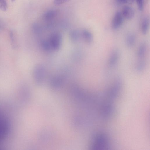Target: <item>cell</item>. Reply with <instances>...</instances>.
I'll use <instances>...</instances> for the list:
<instances>
[{
    "label": "cell",
    "mask_w": 150,
    "mask_h": 150,
    "mask_svg": "<svg viewBox=\"0 0 150 150\" xmlns=\"http://www.w3.org/2000/svg\"><path fill=\"white\" fill-rule=\"evenodd\" d=\"M45 75V67L42 64H38L34 67L33 75L35 80L38 83H41L44 80Z\"/></svg>",
    "instance_id": "6da1fadb"
},
{
    "label": "cell",
    "mask_w": 150,
    "mask_h": 150,
    "mask_svg": "<svg viewBox=\"0 0 150 150\" xmlns=\"http://www.w3.org/2000/svg\"><path fill=\"white\" fill-rule=\"evenodd\" d=\"M52 49L57 50L60 47L62 42V35L58 32H55L51 34L48 40Z\"/></svg>",
    "instance_id": "7a4b0ae2"
},
{
    "label": "cell",
    "mask_w": 150,
    "mask_h": 150,
    "mask_svg": "<svg viewBox=\"0 0 150 150\" xmlns=\"http://www.w3.org/2000/svg\"><path fill=\"white\" fill-rule=\"evenodd\" d=\"M120 56L119 50L115 49L111 52L108 61V67L110 68H113L117 64Z\"/></svg>",
    "instance_id": "3957f363"
},
{
    "label": "cell",
    "mask_w": 150,
    "mask_h": 150,
    "mask_svg": "<svg viewBox=\"0 0 150 150\" xmlns=\"http://www.w3.org/2000/svg\"><path fill=\"white\" fill-rule=\"evenodd\" d=\"M123 20V16L122 13L120 11L116 12L114 14L112 21V28L114 30L118 29L121 26Z\"/></svg>",
    "instance_id": "277c9868"
},
{
    "label": "cell",
    "mask_w": 150,
    "mask_h": 150,
    "mask_svg": "<svg viewBox=\"0 0 150 150\" xmlns=\"http://www.w3.org/2000/svg\"><path fill=\"white\" fill-rule=\"evenodd\" d=\"M147 50V45L146 42H141L138 46L137 52V56L138 59H145Z\"/></svg>",
    "instance_id": "5b68a950"
},
{
    "label": "cell",
    "mask_w": 150,
    "mask_h": 150,
    "mask_svg": "<svg viewBox=\"0 0 150 150\" xmlns=\"http://www.w3.org/2000/svg\"><path fill=\"white\" fill-rule=\"evenodd\" d=\"M137 36L134 33H128L125 38V44L128 48H132L135 44Z\"/></svg>",
    "instance_id": "8992f818"
},
{
    "label": "cell",
    "mask_w": 150,
    "mask_h": 150,
    "mask_svg": "<svg viewBox=\"0 0 150 150\" xmlns=\"http://www.w3.org/2000/svg\"><path fill=\"white\" fill-rule=\"evenodd\" d=\"M121 13L123 16L128 20L132 18L134 15V11L133 8L128 6L123 7Z\"/></svg>",
    "instance_id": "52a82bcc"
},
{
    "label": "cell",
    "mask_w": 150,
    "mask_h": 150,
    "mask_svg": "<svg viewBox=\"0 0 150 150\" xmlns=\"http://www.w3.org/2000/svg\"><path fill=\"white\" fill-rule=\"evenodd\" d=\"M149 18L146 16L142 19L140 25V29L142 33L144 35L148 33L149 28Z\"/></svg>",
    "instance_id": "ba28073f"
},
{
    "label": "cell",
    "mask_w": 150,
    "mask_h": 150,
    "mask_svg": "<svg viewBox=\"0 0 150 150\" xmlns=\"http://www.w3.org/2000/svg\"><path fill=\"white\" fill-rule=\"evenodd\" d=\"M81 36L85 42L88 44H91L93 42V35L91 32L88 30H83L81 33Z\"/></svg>",
    "instance_id": "9c48e42d"
},
{
    "label": "cell",
    "mask_w": 150,
    "mask_h": 150,
    "mask_svg": "<svg viewBox=\"0 0 150 150\" xmlns=\"http://www.w3.org/2000/svg\"><path fill=\"white\" fill-rule=\"evenodd\" d=\"M57 14V11L52 9L47 11L44 14L43 18L46 21H50L54 19Z\"/></svg>",
    "instance_id": "30bf717a"
},
{
    "label": "cell",
    "mask_w": 150,
    "mask_h": 150,
    "mask_svg": "<svg viewBox=\"0 0 150 150\" xmlns=\"http://www.w3.org/2000/svg\"><path fill=\"white\" fill-rule=\"evenodd\" d=\"M146 66V62L145 59L137 60L135 66L137 71L139 73L143 72L145 69Z\"/></svg>",
    "instance_id": "8fae6325"
},
{
    "label": "cell",
    "mask_w": 150,
    "mask_h": 150,
    "mask_svg": "<svg viewBox=\"0 0 150 150\" xmlns=\"http://www.w3.org/2000/svg\"><path fill=\"white\" fill-rule=\"evenodd\" d=\"M69 35L71 40L75 42L79 40L81 35V33L78 30L74 29L70 31Z\"/></svg>",
    "instance_id": "7c38bea8"
},
{
    "label": "cell",
    "mask_w": 150,
    "mask_h": 150,
    "mask_svg": "<svg viewBox=\"0 0 150 150\" xmlns=\"http://www.w3.org/2000/svg\"><path fill=\"white\" fill-rule=\"evenodd\" d=\"M33 32L35 35H39L42 33V28L41 25L37 23H33L32 26Z\"/></svg>",
    "instance_id": "4fadbf2b"
},
{
    "label": "cell",
    "mask_w": 150,
    "mask_h": 150,
    "mask_svg": "<svg viewBox=\"0 0 150 150\" xmlns=\"http://www.w3.org/2000/svg\"><path fill=\"white\" fill-rule=\"evenodd\" d=\"M40 44L42 48L45 51L49 52L52 49L49 40H42Z\"/></svg>",
    "instance_id": "5bb4252c"
},
{
    "label": "cell",
    "mask_w": 150,
    "mask_h": 150,
    "mask_svg": "<svg viewBox=\"0 0 150 150\" xmlns=\"http://www.w3.org/2000/svg\"><path fill=\"white\" fill-rule=\"evenodd\" d=\"M7 3L6 0H0V10L5 11L7 9Z\"/></svg>",
    "instance_id": "9a60e30c"
},
{
    "label": "cell",
    "mask_w": 150,
    "mask_h": 150,
    "mask_svg": "<svg viewBox=\"0 0 150 150\" xmlns=\"http://www.w3.org/2000/svg\"><path fill=\"white\" fill-rule=\"evenodd\" d=\"M138 9L142 11L143 10L144 8V0H135Z\"/></svg>",
    "instance_id": "2e32d148"
},
{
    "label": "cell",
    "mask_w": 150,
    "mask_h": 150,
    "mask_svg": "<svg viewBox=\"0 0 150 150\" xmlns=\"http://www.w3.org/2000/svg\"><path fill=\"white\" fill-rule=\"evenodd\" d=\"M10 35L12 45L14 47H15L16 46V38H15V35L12 31L10 32Z\"/></svg>",
    "instance_id": "e0dca14e"
},
{
    "label": "cell",
    "mask_w": 150,
    "mask_h": 150,
    "mask_svg": "<svg viewBox=\"0 0 150 150\" xmlns=\"http://www.w3.org/2000/svg\"><path fill=\"white\" fill-rule=\"evenodd\" d=\"M116 1L120 4H132L134 1V0H116Z\"/></svg>",
    "instance_id": "ac0fdd59"
},
{
    "label": "cell",
    "mask_w": 150,
    "mask_h": 150,
    "mask_svg": "<svg viewBox=\"0 0 150 150\" xmlns=\"http://www.w3.org/2000/svg\"><path fill=\"white\" fill-rule=\"evenodd\" d=\"M70 0H54V4L57 5H61L67 2Z\"/></svg>",
    "instance_id": "d6986e66"
},
{
    "label": "cell",
    "mask_w": 150,
    "mask_h": 150,
    "mask_svg": "<svg viewBox=\"0 0 150 150\" xmlns=\"http://www.w3.org/2000/svg\"><path fill=\"white\" fill-rule=\"evenodd\" d=\"M2 22L0 21V29H1L2 27Z\"/></svg>",
    "instance_id": "ffe728a7"
},
{
    "label": "cell",
    "mask_w": 150,
    "mask_h": 150,
    "mask_svg": "<svg viewBox=\"0 0 150 150\" xmlns=\"http://www.w3.org/2000/svg\"><path fill=\"white\" fill-rule=\"evenodd\" d=\"M14 0H12V1H14Z\"/></svg>",
    "instance_id": "44dd1931"
}]
</instances>
